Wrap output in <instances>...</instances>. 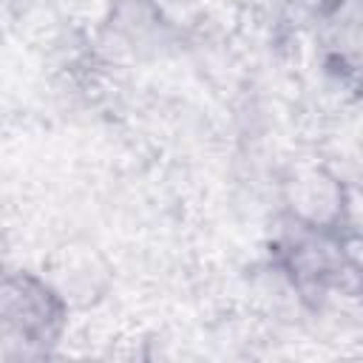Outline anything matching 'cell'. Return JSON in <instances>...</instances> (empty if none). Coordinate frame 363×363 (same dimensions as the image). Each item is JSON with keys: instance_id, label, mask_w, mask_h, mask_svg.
<instances>
[{"instance_id": "6da1fadb", "label": "cell", "mask_w": 363, "mask_h": 363, "mask_svg": "<svg viewBox=\"0 0 363 363\" xmlns=\"http://www.w3.org/2000/svg\"><path fill=\"white\" fill-rule=\"evenodd\" d=\"M68 303L48 281L31 272H9L3 281V335L26 352H45L65 329Z\"/></svg>"}, {"instance_id": "7a4b0ae2", "label": "cell", "mask_w": 363, "mask_h": 363, "mask_svg": "<svg viewBox=\"0 0 363 363\" xmlns=\"http://www.w3.org/2000/svg\"><path fill=\"white\" fill-rule=\"evenodd\" d=\"M286 204L292 218L303 230L329 233L343 221L346 193L332 173H326L323 167H309L289 182Z\"/></svg>"}]
</instances>
